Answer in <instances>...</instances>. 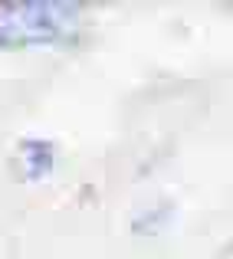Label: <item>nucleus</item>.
Returning a JSON list of instances; mask_svg holds the SVG:
<instances>
[{"label":"nucleus","instance_id":"obj_1","mask_svg":"<svg viewBox=\"0 0 233 259\" xmlns=\"http://www.w3.org/2000/svg\"><path fill=\"white\" fill-rule=\"evenodd\" d=\"M79 17L82 7L63 0H0V50L69 43Z\"/></svg>","mask_w":233,"mask_h":259},{"label":"nucleus","instance_id":"obj_2","mask_svg":"<svg viewBox=\"0 0 233 259\" xmlns=\"http://www.w3.org/2000/svg\"><path fill=\"white\" fill-rule=\"evenodd\" d=\"M20 158H23V167H26V177H30V181L46 177L53 171V164H56L53 141H43V138H23L20 141Z\"/></svg>","mask_w":233,"mask_h":259}]
</instances>
